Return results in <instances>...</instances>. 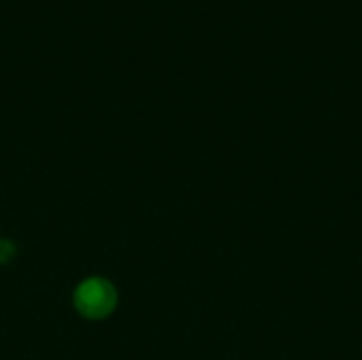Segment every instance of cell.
<instances>
[{
    "mask_svg": "<svg viewBox=\"0 0 362 360\" xmlns=\"http://www.w3.org/2000/svg\"><path fill=\"white\" fill-rule=\"evenodd\" d=\"M117 301H119L117 289L104 278L83 280L72 295V303L76 312L87 320H102L110 316L117 308Z\"/></svg>",
    "mask_w": 362,
    "mask_h": 360,
    "instance_id": "6da1fadb",
    "label": "cell"
}]
</instances>
